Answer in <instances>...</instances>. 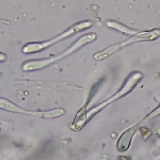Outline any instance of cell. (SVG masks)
Instances as JSON below:
<instances>
[{"instance_id":"cell-1","label":"cell","mask_w":160,"mask_h":160,"mask_svg":"<svg viewBox=\"0 0 160 160\" xmlns=\"http://www.w3.org/2000/svg\"><path fill=\"white\" fill-rule=\"evenodd\" d=\"M0 109H4L11 112L28 114V115L37 116L39 118H42L46 119L57 118L64 114V110L61 108H56L51 110L44 111H28L27 109H25L15 104L12 102L4 98H0Z\"/></svg>"}]
</instances>
